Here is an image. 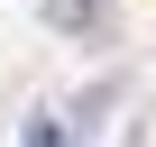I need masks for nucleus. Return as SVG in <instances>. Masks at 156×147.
I'll list each match as a JSON object with an SVG mask.
<instances>
[{"label": "nucleus", "instance_id": "1", "mask_svg": "<svg viewBox=\"0 0 156 147\" xmlns=\"http://www.w3.org/2000/svg\"><path fill=\"white\" fill-rule=\"evenodd\" d=\"M46 9V28H64V37H92L101 28V0H37Z\"/></svg>", "mask_w": 156, "mask_h": 147}, {"label": "nucleus", "instance_id": "2", "mask_svg": "<svg viewBox=\"0 0 156 147\" xmlns=\"http://www.w3.org/2000/svg\"><path fill=\"white\" fill-rule=\"evenodd\" d=\"M19 147H64V129H55V120H28V138H19Z\"/></svg>", "mask_w": 156, "mask_h": 147}]
</instances>
